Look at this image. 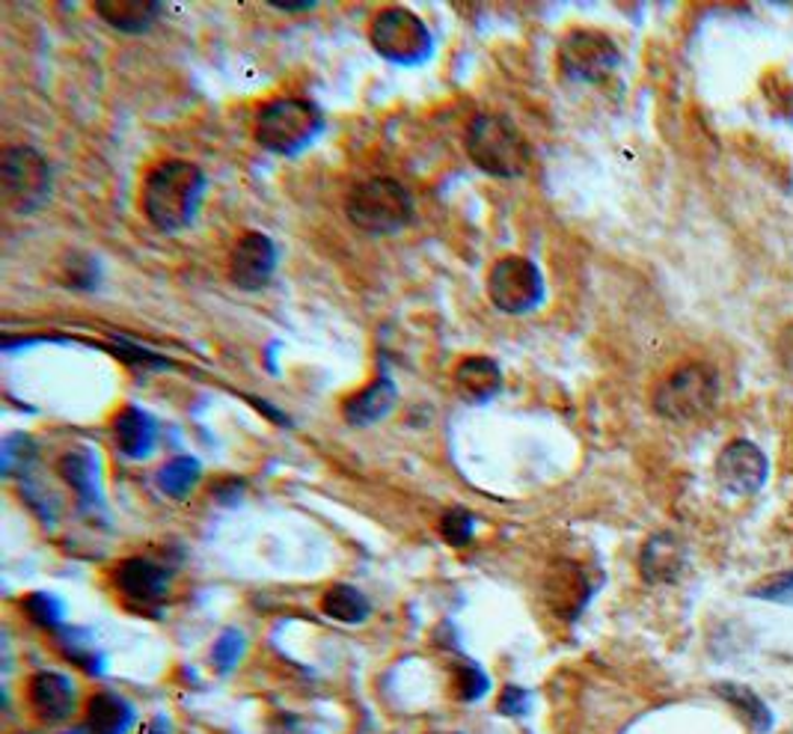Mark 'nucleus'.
<instances>
[{
	"mask_svg": "<svg viewBox=\"0 0 793 734\" xmlns=\"http://www.w3.org/2000/svg\"><path fill=\"white\" fill-rule=\"evenodd\" d=\"M205 193V176L191 162H164L143 181V214L161 232H179L193 221Z\"/></svg>",
	"mask_w": 793,
	"mask_h": 734,
	"instance_id": "nucleus-1",
	"label": "nucleus"
},
{
	"mask_svg": "<svg viewBox=\"0 0 793 734\" xmlns=\"http://www.w3.org/2000/svg\"><path fill=\"white\" fill-rule=\"evenodd\" d=\"M463 149L479 170L496 179H517L529 170V146L514 122L500 113H482L467 125Z\"/></svg>",
	"mask_w": 793,
	"mask_h": 734,
	"instance_id": "nucleus-2",
	"label": "nucleus"
},
{
	"mask_svg": "<svg viewBox=\"0 0 793 734\" xmlns=\"http://www.w3.org/2000/svg\"><path fill=\"white\" fill-rule=\"evenodd\" d=\"M345 214L357 230L390 235L413 221V197L402 181L381 176V179L362 181L348 193Z\"/></svg>",
	"mask_w": 793,
	"mask_h": 734,
	"instance_id": "nucleus-3",
	"label": "nucleus"
},
{
	"mask_svg": "<svg viewBox=\"0 0 793 734\" xmlns=\"http://www.w3.org/2000/svg\"><path fill=\"white\" fill-rule=\"evenodd\" d=\"M324 129L322 111L306 99H273L256 116V143L277 155L306 149Z\"/></svg>",
	"mask_w": 793,
	"mask_h": 734,
	"instance_id": "nucleus-4",
	"label": "nucleus"
},
{
	"mask_svg": "<svg viewBox=\"0 0 793 734\" xmlns=\"http://www.w3.org/2000/svg\"><path fill=\"white\" fill-rule=\"evenodd\" d=\"M719 399V378L704 363H686L654 390V411L672 423H693L713 411Z\"/></svg>",
	"mask_w": 793,
	"mask_h": 734,
	"instance_id": "nucleus-5",
	"label": "nucleus"
},
{
	"mask_svg": "<svg viewBox=\"0 0 793 734\" xmlns=\"http://www.w3.org/2000/svg\"><path fill=\"white\" fill-rule=\"evenodd\" d=\"M0 185L12 212H36L51 191L48 162L31 146H7L0 152Z\"/></svg>",
	"mask_w": 793,
	"mask_h": 734,
	"instance_id": "nucleus-6",
	"label": "nucleus"
},
{
	"mask_svg": "<svg viewBox=\"0 0 793 734\" xmlns=\"http://www.w3.org/2000/svg\"><path fill=\"white\" fill-rule=\"evenodd\" d=\"M369 40H372L375 51L381 57L399 63V66H413V63H422L432 54L428 27L411 10H402V7L378 12L372 19V27H369Z\"/></svg>",
	"mask_w": 793,
	"mask_h": 734,
	"instance_id": "nucleus-7",
	"label": "nucleus"
},
{
	"mask_svg": "<svg viewBox=\"0 0 793 734\" xmlns=\"http://www.w3.org/2000/svg\"><path fill=\"white\" fill-rule=\"evenodd\" d=\"M488 298L509 315L535 310L544 301L541 271L526 256H502L488 274Z\"/></svg>",
	"mask_w": 793,
	"mask_h": 734,
	"instance_id": "nucleus-8",
	"label": "nucleus"
},
{
	"mask_svg": "<svg viewBox=\"0 0 793 734\" xmlns=\"http://www.w3.org/2000/svg\"><path fill=\"white\" fill-rule=\"evenodd\" d=\"M622 54L610 36L597 31H571L559 45V69L568 81L597 84L613 75Z\"/></svg>",
	"mask_w": 793,
	"mask_h": 734,
	"instance_id": "nucleus-9",
	"label": "nucleus"
},
{
	"mask_svg": "<svg viewBox=\"0 0 793 734\" xmlns=\"http://www.w3.org/2000/svg\"><path fill=\"white\" fill-rule=\"evenodd\" d=\"M716 476H719L725 491L749 497V493L761 491V485L767 482V458L755 443L734 441L719 455Z\"/></svg>",
	"mask_w": 793,
	"mask_h": 734,
	"instance_id": "nucleus-10",
	"label": "nucleus"
},
{
	"mask_svg": "<svg viewBox=\"0 0 793 734\" xmlns=\"http://www.w3.org/2000/svg\"><path fill=\"white\" fill-rule=\"evenodd\" d=\"M277 268V247L265 232H244L230 256V280L238 289H261Z\"/></svg>",
	"mask_w": 793,
	"mask_h": 734,
	"instance_id": "nucleus-11",
	"label": "nucleus"
},
{
	"mask_svg": "<svg viewBox=\"0 0 793 734\" xmlns=\"http://www.w3.org/2000/svg\"><path fill=\"white\" fill-rule=\"evenodd\" d=\"M167 586H170V577L161 565H155L152 559L131 556V559H122L116 565V589L134 604H158L167 594Z\"/></svg>",
	"mask_w": 793,
	"mask_h": 734,
	"instance_id": "nucleus-12",
	"label": "nucleus"
},
{
	"mask_svg": "<svg viewBox=\"0 0 793 734\" xmlns=\"http://www.w3.org/2000/svg\"><path fill=\"white\" fill-rule=\"evenodd\" d=\"M27 699L42 723H63L75 711V685L60 672H36L27 685Z\"/></svg>",
	"mask_w": 793,
	"mask_h": 734,
	"instance_id": "nucleus-13",
	"label": "nucleus"
},
{
	"mask_svg": "<svg viewBox=\"0 0 793 734\" xmlns=\"http://www.w3.org/2000/svg\"><path fill=\"white\" fill-rule=\"evenodd\" d=\"M686 563V550L678 535L657 533L651 535L639 556V571L648 583H672L678 580Z\"/></svg>",
	"mask_w": 793,
	"mask_h": 734,
	"instance_id": "nucleus-14",
	"label": "nucleus"
},
{
	"mask_svg": "<svg viewBox=\"0 0 793 734\" xmlns=\"http://www.w3.org/2000/svg\"><path fill=\"white\" fill-rule=\"evenodd\" d=\"M544 594H547V604H550L552 613H559L562 619H573L589 601V583H585L583 571L573 563H556L547 571Z\"/></svg>",
	"mask_w": 793,
	"mask_h": 734,
	"instance_id": "nucleus-15",
	"label": "nucleus"
},
{
	"mask_svg": "<svg viewBox=\"0 0 793 734\" xmlns=\"http://www.w3.org/2000/svg\"><path fill=\"white\" fill-rule=\"evenodd\" d=\"M395 402H399V392H395L390 378H378L369 387H362L360 392H354L351 399H345L342 416H345V423L351 425H372L383 420L395 408Z\"/></svg>",
	"mask_w": 793,
	"mask_h": 734,
	"instance_id": "nucleus-16",
	"label": "nucleus"
},
{
	"mask_svg": "<svg viewBox=\"0 0 793 734\" xmlns=\"http://www.w3.org/2000/svg\"><path fill=\"white\" fill-rule=\"evenodd\" d=\"M113 437H116V446H120L122 455L143 458V455L152 453L158 429L152 423L149 413H143L141 408H122L116 413V420H113Z\"/></svg>",
	"mask_w": 793,
	"mask_h": 734,
	"instance_id": "nucleus-17",
	"label": "nucleus"
},
{
	"mask_svg": "<svg viewBox=\"0 0 793 734\" xmlns=\"http://www.w3.org/2000/svg\"><path fill=\"white\" fill-rule=\"evenodd\" d=\"M96 12L116 31L143 33L149 31L152 21L161 15V3H155V0H99Z\"/></svg>",
	"mask_w": 793,
	"mask_h": 734,
	"instance_id": "nucleus-18",
	"label": "nucleus"
},
{
	"mask_svg": "<svg viewBox=\"0 0 793 734\" xmlns=\"http://www.w3.org/2000/svg\"><path fill=\"white\" fill-rule=\"evenodd\" d=\"M455 383L470 402H488L500 392L502 372L491 357H467L455 369Z\"/></svg>",
	"mask_w": 793,
	"mask_h": 734,
	"instance_id": "nucleus-19",
	"label": "nucleus"
},
{
	"mask_svg": "<svg viewBox=\"0 0 793 734\" xmlns=\"http://www.w3.org/2000/svg\"><path fill=\"white\" fill-rule=\"evenodd\" d=\"M134 723V708L113 693H96L87 702V729L96 734H125Z\"/></svg>",
	"mask_w": 793,
	"mask_h": 734,
	"instance_id": "nucleus-20",
	"label": "nucleus"
},
{
	"mask_svg": "<svg viewBox=\"0 0 793 734\" xmlns=\"http://www.w3.org/2000/svg\"><path fill=\"white\" fill-rule=\"evenodd\" d=\"M57 474L66 479V485H69L71 491L78 493V500H81L83 505L87 503H96V474H99V464H96V458H92L90 449H83V446H78V449H71V453H66L57 461Z\"/></svg>",
	"mask_w": 793,
	"mask_h": 734,
	"instance_id": "nucleus-21",
	"label": "nucleus"
},
{
	"mask_svg": "<svg viewBox=\"0 0 793 734\" xmlns=\"http://www.w3.org/2000/svg\"><path fill=\"white\" fill-rule=\"evenodd\" d=\"M369 610H372V607H369V598H366L360 589H354V586L336 583L331 586L322 598V613L331 615L333 622L357 624L369 615Z\"/></svg>",
	"mask_w": 793,
	"mask_h": 734,
	"instance_id": "nucleus-22",
	"label": "nucleus"
},
{
	"mask_svg": "<svg viewBox=\"0 0 793 734\" xmlns=\"http://www.w3.org/2000/svg\"><path fill=\"white\" fill-rule=\"evenodd\" d=\"M200 479V464L193 458H172L158 470V488L170 497H185Z\"/></svg>",
	"mask_w": 793,
	"mask_h": 734,
	"instance_id": "nucleus-23",
	"label": "nucleus"
},
{
	"mask_svg": "<svg viewBox=\"0 0 793 734\" xmlns=\"http://www.w3.org/2000/svg\"><path fill=\"white\" fill-rule=\"evenodd\" d=\"M719 693L728 699V702H734L737 708H740V714H746V720L752 723V729L758 734L763 732H770V725H773V716H770V711H767V704L758 699V696L752 693V690H746V687H734V685H723L719 687Z\"/></svg>",
	"mask_w": 793,
	"mask_h": 734,
	"instance_id": "nucleus-24",
	"label": "nucleus"
},
{
	"mask_svg": "<svg viewBox=\"0 0 793 734\" xmlns=\"http://www.w3.org/2000/svg\"><path fill=\"white\" fill-rule=\"evenodd\" d=\"M453 693L461 702H476L488 693V675L476 664H455Z\"/></svg>",
	"mask_w": 793,
	"mask_h": 734,
	"instance_id": "nucleus-25",
	"label": "nucleus"
},
{
	"mask_svg": "<svg viewBox=\"0 0 793 734\" xmlns=\"http://www.w3.org/2000/svg\"><path fill=\"white\" fill-rule=\"evenodd\" d=\"M472 533H476V518H472L467 509H449V512L440 518L443 542L453 544V547L470 544Z\"/></svg>",
	"mask_w": 793,
	"mask_h": 734,
	"instance_id": "nucleus-26",
	"label": "nucleus"
},
{
	"mask_svg": "<svg viewBox=\"0 0 793 734\" xmlns=\"http://www.w3.org/2000/svg\"><path fill=\"white\" fill-rule=\"evenodd\" d=\"M24 613L27 619L42 627H57L63 622V607L60 601L48 592H33L24 598Z\"/></svg>",
	"mask_w": 793,
	"mask_h": 734,
	"instance_id": "nucleus-27",
	"label": "nucleus"
},
{
	"mask_svg": "<svg viewBox=\"0 0 793 734\" xmlns=\"http://www.w3.org/2000/svg\"><path fill=\"white\" fill-rule=\"evenodd\" d=\"M33 441L31 437H24V434H12L3 441V449H0V458H3V474L7 476H15V474H24V467L33 461Z\"/></svg>",
	"mask_w": 793,
	"mask_h": 734,
	"instance_id": "nucleus-28",
	"label": "nucleus"
},
{
	"mask_svg": "<svg viewBox=\"0 0 793 734\" xmlns=\"http://www.w3.org/2000/svg\"><path fill=\"white\" fill-rule=\"evenodd\" d=\"M244 652V640L238 631H226V634L214 643V652H211V660H214V666L221 669V672H230L232 666L238 664V657H242Z\"/></svg>",
	"mask_w": 793,
	"mask_h": 734,
	"instance_id": "nucleus-29",
	"label": "nucleus"
},
{
	"mask_svg": "<svg viewBox=\"0 0 793 734\" xmlns=\"http://www.w3.org/2000/svg\"><path fill=\"white\" fill-rule=\"evenodd\" d=\"M755 594H761V598H770V601H793V574L775 577L773 583H767L763 589H758Z\"/></svg>",
	"mask_w": 793,
	"mask_h": 734,
	"instance_id": "nucleus-30",
	"label": "nucleus"
},
{
	"mask_svg": "<svg viewBox=\"0 0 793 734\" xmlns=\"http://www.w3.org/2000/svg\"><path fill=\"white\" fill-rule=\"evenodd\" d=\"M500 711H502V714H509V716H517V714H523V711H526V693H523L521 687L509 685L505 690H502Z\"/></svg>",
	"mask_w": 793,
	"mask_h": 734,
	"instance_id": "nucleus-31",
	"label": "nucleus"
},
{
	"mask_svg": "<svg viewBox=\"0 0 793 734\" xmlns=\"http://www.w3.org/2000/svg\"><path fill=\"white\" fill-rule=\"evenodd\" d=\"M277 10L282 12H301V10H312V3H273Z\"/></svg>",
	"mask_w": 793,
	"mask_h": 734,
	"instance_id": "nucleus-32",
	"label": "nucleus"
},
{
	"mask_svg": "<svg viewBox=\"0 0 793 734\" xmlns=\"http://www.w3.org/2000/svg\"><path fill=\"white\" fill-rule=\"evenodd\" d=\"M143 734H167V723H164V720H152V723L143 729Z\"/></svg>",
	"mask_w": 793,
	"mask_h": 734,
	"instance_id": "nucleus-33",
	"label": "nucleus"
},
{
	"mask_svg": "<svg viewBox=\"0 0 793 734\" xmlns=\"http://www.w3.org/2000/svg\"><path fill=\"white\" fill-rule=\"evenodd\" d=\"M69 734H96V732H90V729L83 725V729H75V732H69Z\"/></svg>",
	"mask_w": 793,
	"mask_h": 734,
	"instance_id": "nucleus-34",
	"label": "nucleus"
}]
</instances>
